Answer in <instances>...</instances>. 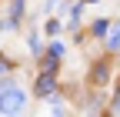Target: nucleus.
<instances>
[{"mask_svg": "<svg viewBox=\"0 0 120 117\" xmlns=\"http://www.w3.org/2000/svg\"><path fill=\"white\" fill-rule=\"evenodd\" d=\"M23 100H27V97H23V90H20V87H7V90L0 94V114L13 117V114L23 107Z\"/></svg>", "mask_w": 120, "mask_h": 117, "instance_id": "nucleus-1", "label": "nucleus"}, {"mask_svg": "<svg viewBox=\"0 0 120 117\" xmlns=\"http://www.w3.org/2000/svg\"><path fill=\"white\" fill-rule=\"evenodd\" d=\"M53 90H57V84H53V77H50V74H43V77L37 80V94H40V97H50Z\"/></svg>", "mask_w": 120, "mask_h": 117, "instance_id": "nucleus-2", "label": "nucleus"}, {"mask_svg": "<svg viewBox=\"0 0 120 117\" xmlns=\"http://www.w3.org/2000/svg\"><path fill=\"white\" fill-rule=\"evenodd\" d=\"M107 30H110V23H107V20H97V23H94V34H97V37H103Z\"/></svg>", "mask_w": 120, "mask_h": 117, "instance_id": "nucleus-3", "label": "nucleus"}, {"mask_svg": "<svg viewBox=\"0 0 120 117\" xmlns=\"http://www.w3.org/2000/svg\"><path fill=\"white\" fill-rule=\"evenodd\" d=\"M57 30H60V23H57V20H47V27H43V34H50V37H53Z\"/></svg>", "mask_w": 120, "mask_h": 117, "instance_id": "nucleus-4", "label": "nucleus"}, {"mask_svg": "<svg viewBox=\"0 0 120 117\" xmlns=\"http://www.w3.org/2000/svg\"><path fill=\"white\" fill-rule=\"evenodd\" d=\"M60 54H64V43L53 40V43H50V57H60Z\"/></svg>", "mask_w": 120, "mask_h": 117, "instance_id": "nucleus-5", "label": "nucleus"}, {"mask_svg": "<svg viewBox=\"0 0 120 117\" xmlns=\"http://www.w3.org/2000/svg\"><path fill=\"white\" fill-rule=\"evenodd\" d=\"M107 47H110V50H117V47H120V37H117V34H110V37H107Z\"/></svg>", "mask_w": 120, "mask_h": 117, "instance_id": "nucleus-6", "label": "nucleus"}, {"mask_svg": "<svg viewBox=\"0 0 120 117\" xmlns=\"http://www.w3.org/2000/svg\"><path fill=\"white\" fill-rule=\"evenodd\" d=\"M7 87H13V84H10V80H0V94H4V90H7Z\"/></svg>", "mask_w": 120, "mask_h": 117, "instance_id": "nucleus-7", "label": "nucleus"}, {"mask_svg": "<svg viewBox=\"0 0 120 117\" xmlns=\"http://www.w3.org/2000/svg\"><path fill=\"white\" fill-rule=\"evenodd\" d=\"M0 74H7V60H0Z\"/></svg>", "mask_w": 120, "mask_h": 117, "instance_id": "nucleus-8", "label": "nucleus"}, {"mask_svg": "<svg viewBox=\"0 0 120 117\" xmlns=\"http://www.w3.org/2000/svg\"><path fill=\"white\" fill-rule=\"evenodd\" d=\"M90 4H97V0H90Z\"/></svg>", "mask_w": 120, "mask_h": 117, "instance_id": "nucleus-9", "label": "nucleus"}]
</instances>
